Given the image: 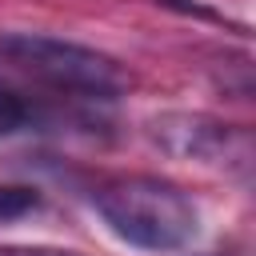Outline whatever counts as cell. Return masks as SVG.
<instances>
[{
  "instance_id": "2",
  "label": "cell",
  "mask_w": 256,
  "mask_h": 256,
  "mask_svg": "<svg viewBox=\"0 0 256 256\" xmlns=\"http://www.w3.org/2000/svg\"><path fill=\"white\" fill-rule=\"evenodd\" d=\"M0 64L40 80L44 88L84 96V100H116L132 88V76L120 68V60L48 32L0 28Z\"/></svg>"
},
{
  "instance_id": "5",
  "label": "cell",
  "mask_w": 256,
  "mask_h": 256,
  "mask_svg": "<svg viewBox=\"0 0 256 256\" xmlns=\"http://www.w3.org/2000/svg\"><path fill=\"white\" fill-rule=\"evenodd\" d=\"M28 124H32V108H28V100L0 84V136H16V132H24Z\"/></svg>"
},
{
  "instance_id": "6",
  "label": "cell",
  "mask_w": 256,
  "mask_h": 256,
  "mask_svg": "<svg viewBox=\"0 0 256 256\" xmlns=\"http://www.w3.org/2000/svg\"><path fill=\"white\" fill-rule=\"evenodd\" d=\"M0 256H80V252H64V248H0Z\"/></svg>"
},
{
  "instance_id": "4",
  "label": "cell",
  "mask_w": 256,
  "mask_h": 256,
  "mask_svg": "<svg viewBox=\"0 0 256 256\" xmlns=\"http://www.w3.org/2000/svg\"><path fill=\"white\" fill-rule=\"evenodd\" d=\"M40 208V192L28 184H0V224L24 220Z\"/></svg>"
},
{
  "instance_id": "1",
  "label": "cell",
  "mask_w": 256,
  "mask_h": 256,
  "mask_svg": "<svg viewBox=\"0 0 256 256\" xmlns=\"http://www.w3.org/2000/svg\"><path fill=\"white\" fill-rule=\"evenodd\" d=\"M108 232L140 252H180L200 236V212L184 188L160 176H120L92 196Z\"/></svg>"
},
{
  "instance_id": "3",
  "label": "cell",
  "mask_w": 256,
  "mask_h": 256,
  "mask_svg": "<svg viewBox=\"0 0 256 256\" xmlns=\"http://www.w3.org/2000/svg\"><path fill=\"white\" fill-rule=\"evenodd\" d=\"M152 140L184 160H200L212 168H228V172H248L252 168V136L240 124H224L200 112H172L152 120Z\"/></svg>"
}]
</instances>
